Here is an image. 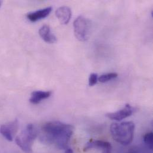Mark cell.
Wrapping results in <instances>:
<instances>
[{
    "instance_id": "6da1fadb",
    "label": "cell",
    "mask_w": 153,
    "mask_h": 153,
    "mask_svg": "<svg viewBox=\"0 0 153 153\" xmlns=\"http://www.w3.org/2000/svg\"><path fill=\"white\" fill-rule=\"evenodd\" d=\"M74 127L60 121L45 123L41 128V140L59 149H67L74 134Z\"/></svg>"
},
{
    "instance_id": "7a4b0ae2",
    "label": "cell",
    "mask_w": 153,
    "mask_h": 153,
    "mask_svg": "<svg viewBox=\"0 0 153 153\" xmlns=\"http://www.w3.org/2000/svg\"><path fill=\"white\" fill-rule=\"evenodd\" d=\"M135 128L134 122H125L112 123L110 130L114 140L123 146H128L134 140Z\"/></svg>"
},
{
    "instance_id": "3957f363",
    "label": "cell",
    "mask_w": 153,
    "mask_h": 153,
    "mask_svg": "<svg viewBox=\"0 0 153 153\" xmlns=\"http://www.w3.org/2000/svg\"><path fill=\"white\" fill-rule=\"evenodd\" d=\"M38 136V131L32 124H28L15 139L16 144L26 153H32L34 141Z\"/></svg>"
},
{
    "instance_id": "277c9868",
    "label": "cell",
    "mask_w": 153,
    "mask_h": 153,
    "mask_svg": "<svg viewBox=\"0 0 153 153\" xmlns=\"http://www.w3.org/2000/svg\"><path fill=\"white\" fill-rule=\"evenodd\" d=\"M74 33L77 40L83 42L89 38L91 23L88 19L81 15L78 16L74 22Z\"/></svg>"
},
{
    "instance_id": "5b68a950",
    "label": "cell",
    "mask_w": 153,
    "mask_h": 153,
    "mask_svg": "<svg viewBox=\"0 0 153 153\" xmlns=\"http://www.w3.org/2000/svg\"><path fill=\"white\" fill-rule=\"evenodd\" d=\"M19 123L17 119L2 125L0 126V134L8 141H12L17 132Z\"/></svg>"
},
{
    "instance_id": "8992f818",
    "label": "cell",
    "mask_w": 153,
    "mask_h": 153,
    "mask_svg": "<svg viewBox=\"0 0 153 153\" xmlns=\"http://www.w3.org/2000/svg\"><path fill=\"white\" fill-rule=\"evenodd\" d=\"M134 111L133 107L129 104H126L125 107L120 110L116 112L109 113L106 114V116L113 120L120 121L131 116Z\"/></svg>"
},
{
    "instance_id": "52a82bcc",
    "label": "cell",
    "mask_w": 153,
    "mask_h": 153,
    "mask_svg": "<svg viewBox=\"0 0 153 153\" xmlns=\"http://www.w3.org/2000/svg\"><path fill=\"white\" fill-rule=\"evenodd\" d=\"M92 149H101L102 150V153H111V145L110 143L100 140L91 141L88 142L83 149L84 152Z\"/></svg>"
},
{
    "instance_id": "ba28073f",
    "label": "cell",
    "mask_w": 153,
    "mask_h": 153,
    "mask_svg": "<svg viewBox=\"0 0 153 153\" xmlns=\"http://www.w3.org/2000/svg\"><path fill=\"white\" fill-rule=\"evenodd\" d=\"M72 10L67 6H62L56 11V15L59 22L62 25H67L72 17Z\"/></svg>"
},
{
    "instance_id": "9c48e42d",
    "label": "cell",
    "mask_w": 153,
    "mask_h": 153,
    "mask_svg": "<svg viewBox=\"0 0 153 153\" xmlns=\"http://www.w3.org/2000/svg\"><path fill=\"white\" fill-rule=\"evenodd\" d=\"M52 10L53 8L51 7H48L32 13H29L27 15V18L29 21L32 22H35L38 20L48 17L51 13Z\"/></svg>"
},
{
    "instance_id": "30bf717a",
    "label": "cell",
    "mask_w": 153,
    "mask_h": 153,
    "mask_svg": "<svg viewBox=\"0 0 153 153\" xmlns=\"http://www.w3.org/2000/svg\"><path fill=\"white\" fill-rule=\"evenodd\" d=\"M39 34L41 38L47 43L54 44L57 41L56 36L51 32L49 26L43 25L39 30Z\"/></svg>"
},
{
    "instance_id": "8fae6325",
    "label": "cell",
    "mask_w": 153,
    "mask_h": 153,
    "mask_svg": "<svg viewBox=\"0 0 153 153\" xmlns=\"http://www.w3.org/2000/svg\"><path fill=\"white\" fill-rule=\"evenodd\" d=\"M51 95L52 92L50 91H35L31 94L29 101L33 104H37L41 102L42 100L48 98Z\"/></svg>"
},
{
    "instance_id": "7c38bea8",
    "label": "cell",
    "mask_w": 153,
    "mask_h": 153,
    "mask_svg": "<svg viewBox=\"0 0 153 153\" xmlns=\"http://www.w3.org/2000/svg\"><path fill=\"white\" fill-rule=\"evenodd\" d=\"M117 76L118 75L116 73H110V74H104L98 77V80L101 83H105L117 77Z\"/></svg>"
},
{
    "instance_id": "4fadbf2b",
    "label": "cell",
    "mask_w": 153,
    "mask_h": 153,
    "mask_svg": "<svg viewBox=\"0 0 153 153\" xmlns=\"http://www.w3.org/2000/svg\"><path fill=\"white\" fill-rule=\"evenodd\" d=\"M153 132H149L146 134L144 137V141L150 149H153Z\"/></svg>"
},
{
    "instance_id": "5bb4252c",
    "label": "cell",
    "mask_w": 153,
    "mask_h": 153,
    "mask_svg": "<svg viewBox=\"0 0 153 153\" xmlns=\"http://www.w3.org/2000/svg\"><path fill=\"white\" fill-rule=\"evenodd\" d=\"M98 80V77L97 74H91L89 77V85L90 86H93L95 85L97 81Z\"/></svg>"
},
{
    "instance_id": "9a60e30c",
    "label": "cell",
    "mask_w": 153,
    "mask_h": 153,
    "mask_svg": "<svg viewBox=\"0 0 153 153\" xmlns=\"http://www.w3.org/2000/svg\"><path fill=\"white\" fill-rule=\"evenodd\" d=\"M65 153H74V152L71 149H66V151Z\"/></svg>"
},
{
    "instance_id": "2e32d148",
    "label": "cell",
    "mask_w": 153,
    "mask_h": 153,
    "mask_svg": "<svg viewBox=\"0 0 153 153\" xmlns=\"http://www.w3.org/2000/svg\"><path fill=\"white\" fill-rule=\"evenodd\" d=\"M1 4H2V1H0V7H1Z\"/></svg>"
}]
</instances>
